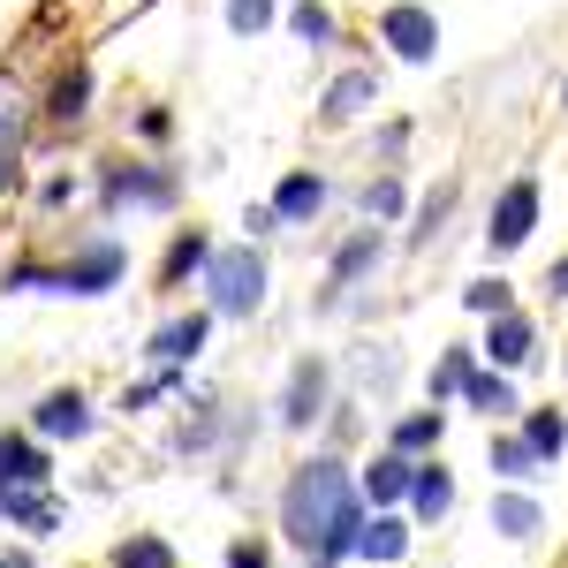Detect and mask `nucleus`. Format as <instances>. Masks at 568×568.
<instances>
[{
  "label": "nucleus",
  "mask_w": 568,
  "mask_h": 568,
  "mask_svg": "<svg viewBox=\"0 0 568 568\" xmlns=\"http://www.w3.org/2000/svg\"><path fill=\"white\" fill-rule=\"evenodd\" d=\"M364 205H372V213H402V205H409V190H402V182H379V190H372V197H364Z\"/></svg>",
  "instance_id": "29"
},
{
  "label": "nucleus",
  "mask_w": 568,
  "mask_h": 568,
  "mask_svg": "<svg viewBox=\"0 0 568 568\" xmlns=\"http://www.w3.org/2000/svg\"><path fill=\"white\" fill-rule=\"evenodd\" d=\"M122 568H168V546L160 538H130L122 546Z\"/></svg>",
  "instance_id": "27"
},
{
  "label": "nucleus",
  "mask_w": 568,
  "mask_h": 568,
  "mask_svg": "<svg viewBox=\"0 0 568 568\" xmlns=\"http://www.w3.org/2000/svg\"><path fill=\"white\" fill-rule=\"evenodd\" d=\"M356 554H364V561H402V554H409V530L394 524V516H379V524L356 530Z\"/></svg>",
  "instance_id": "10"
},
{
  "label": "nucleus",
  "mask_w": 568,
  "mask_h": 568,
  "mask_svg": "<svg viewBox=\"0 0 568 568\" xmlns=\"http://www.w3.org/2000/svg\"><path fill=\"white\" fill-rule=\"evenodd\" d=\"M470 379H478V372H470V356L447 349V356H439V372H433V394H439V402H447V394H470Z\"/></svg>",
  "instance_id": "18"
},
{
  "label": "nucleus",
  "mask_w": 568,
  "mask_h": 568,
  "mask_svg": "<svg viewBox=\"0 0 568 568\" xmlns=\"http://www.w3.org/2000/svg\"><path fill=\"white\" fill-rule=\"evenodd\" d=\"M296 31H304L311 45H326L334 39V16H326V8H296Z\"/></svg>",
  "instance_id": "28"
},
{
  "label": "nucleus",
  "mask_w": 568,
  "mask_h": 568,
  "mask_svg": "<svg viewBox=\"0 0 568 568\" xmlns=\"http://www.w3.org/2000/svg\"><path fill=\"white\" fill-rule=\"evenodd\" d=\"M31 425H39L45 439H77V433L91 425V402H84L77 387H53V394L39 402V417H31Z\"/></svg>",
  "instance_id": "6"
},
{
  "label": "nucleus",
  "mask_w": 568,
  "mask_h": 568,
  "mask_svg": "<svg viewBox=\"0 0 568 568\" xmlns=\"http://www.w3.org/2000/svg\"><path fill=\"white\" fill-rule=\"evenodd\" d=\"M0 485H45V455L23 433H0Z\"/></svg>",
  "instance_id": "8"
},
{
  "label": "nucleus",
  "mask_w": 568,
  "mask_h": 568,
  "mask_svg": "<svg viewBox=\"0 0 568 568\" xmlns=\"http://www.w3.org/2000/svg\"><path fill=\"white\" fill-rule=\"evenodd\" d=\"M84 99H91V77H84V69H69V77L53 84V106H45V114H53V122H69V114H77Z\"/></svg>",
  "instance_id": "19"
},
{
  "label": "nucleus",
  "mask_w": 568,
  "mask_h": 568,
  "mask_svg": "<svg viewBox=\"0 0 568 568\" xmlns=\"http://www.w3.org/2000/svg\"><path fill=\"white\" fill-rule=\"evenodd\" d=\"M122 281V251L114 243H99L91 258L61 265V273H45V265H16V288H69V296H99V288H114Z\"/></svg>",
  "instance_id": "3"
},
{
  "label": "nucleus",
  "mask_w": 568,
  "mask_h": 568,
  "mask_svg": "<svg viewBox=\"0 0 568 568\" xmlns=\"http://www.w3.org/2000/svg\"><path fill=\"white\" fill-rule=\"evenodd\" d=\"M463 304H470V311H485V318H500V311L516 304V296H508L500 281H470V296H463Z\"/></svg>",
  "instance_id": "24"
},
{
  "label": "nucleus",
  "mask_w": 568,
  "mask_h": 568,
  "mask_svg": "<svg viewBox=\"0 0 568 568\" xmlns=\"http://www.w3.org/2000/svg\"><path fill=\"white\" fill-rule=\"evenodd\" d=\"M205 296H213L227 318H235V311H258L265 304V251L235 243V251L205 258Z\"/></svg>",
  "instance_id": "2"
},
{
  "label": "nucleus",
  "mask_w": 568,
  "mask_h": 568,
  "mask_svg": "<svg viewBox=\"0 0 568 568\" xmlns=\"http://www.w3.org/2000/svg\"><path fill=\"white\" fill-rule=\"evenodd\" d=\"M409 500H417V516H447V500H455V478H447V470H417Z\"/></svg>",
  "instance_id": "15"
},
{
  "label": "nucleus",
  "mask_w": 568,
  "mask_h": 568,
  "mask_svg": "<svg viewBox=\"0 0 568 568\" xmlns=\"http://www.w3.org/2000/svg\"><path fill=\"white\" fill-rule=\"evenodd\" d=\"M197 258H205V235H182L175 251H168V281H182V273H197Z\"/></svg>",
  "instance_id": "25"
},
{
  "label": "nucleus",
  "mask_w": 568,
  "mask_h": 568,
  "mask_svg": "<svg viewBox=\"0 0 568 568\" xmlns=\"http://www.w3.org/2000/svg\"><path fill=\"white\" fill-rule=\"evenodd\" d=\"M554 288H561V296H568V265H554Z\"/></svg>",
  "instance_id": "32"
},
{
  "label": "nucleus",
  "mask_w": 568,
  "mask_h": 568,
  "mask_svg": "<svg viewBox=\"0 0 568 568\" xmlns=\"http://www.w3.org/2000/svg\"><path fill=\"white\" fill-rule=\"evenodd\" d=\"M379 39L394 45V61H433V53H439V23L425 16V8H409V0H402V8L379 16Z\"/></svg>",
  "instance_id": "5"
},
{
  "label": "nucleus",
  "mask_w": 568,
  "mask_h": 568,
  "mask_svg": "<svg viewBox=\"0 0 568 568\" xmlns=\"http://www.w3.org/2000/svg\"><path fill=\"white\" fill-rule=\"evenodd\" d=\"M470 402L478 409H516V387L508 379H470Z\"/></svg>",
  "instance_id": "26"
},
{
  "label": "nucleus",
  "mask_w": 568,
  "mask_h": 568,
  "mask_svg": "<svg viewBox=\"0 0 568 568\" xmlns=\"http://www.w3.org/2000/svg\"><path fill=\"white\" fill-rule=\"evenodd\" d=\"M493 524L508 530V538H538L546 516H538V500H524V493H500V500H493Z\"/></svg>",
  "instance_id": "12"
},
{
  "label": "nucleus",
  "mask_w": 568,
  "mask_h": 568,
  "mask_svg": "<svg viewBox=\"0 0 568 568\" xmlns=\"http://www.w3.org/2000/svg\"><path fill=\"white\" fill-rule=\"evenodd\" d=\"M379 258V235H356L349 251H342V258H334V281H349V273H364V265Z\"/></svg>",
  "instance_id": "23"
},
{
  "label": "nucleus",
  "mask_w": 568,
  "mask_h": 568,
  "mask_svg": "<svg viewBox=\"0 0 568 568\" xmlns=\"http://www.w3.org/2000/svg\"><path fill=\"white\" fill-rule=\"evenodd\" d=\"M318 205H326V182H318V175H288V182H281V197H273V213H281V220H311Z\"/></svg>",
  "instance_id": "11"
},
{
  "label": "nucleus",
  "mask_w": 568,
  "mask_h": 568,
  "mask_svg": "<svg viewBox=\"0 0 568 568\" xmlns=\"http://www.w3.org/2000/svg\"><path fill=\"white\" fill-rule=\"evenodd\" d=\"M530 342H538V334H530L524 311H500V318H493V334H485V356H493V364H524Z\"/></svg>",
  "instance_id": "7"
},
{
  "label": "nucleus",
  "mask_w": 568,
  "mask_h": 568,
  "mask_svg": "<svg viewBox=\"0 0 568 568\" xmlns=\"http://www.w3.org/2000/svg\"><path fill=\"white\" fill-rule=\"evenodd\" d=\"M530 463H538V455H530V439H493V470H500V478H524Z\"/></svg>",
  "instance_id": "22"
},
{
  "label": "nucleus",
  "mask_w": 568,
  "mask_h": 568,
  "mask_svg": "<svg viewBox=\"0 0 568 568\" xmlns=\"http://www.w3.org/2000/svg\"><path fill=\"white\" fill-rule=\"evenodd\" d=\"M561 425H568V417H561V409H538V417H530V455H561Z\"/></svg>",
  "instance_id": "21"
},
{
  "label": "nucleus",
  "mask_w": 568,
  "mask_h": 568,
  "mask_svg": "<svg viewBox=\"0 0 568 568\" xmlns=\"http://www.w3.org/2000/svg\"><path fill=\"white\" fill-rule=\"evenodd\" d=\"M409 485H417V470H409V463H402V455L387 447V455H379V463L364 470V500H379V508H394V500H402Z\"/></svg>",
  "instance_id": "9"
},
{
  "label": "nucleus",
  "mask_w": 568,
  "mask_h": 568,
  "mask_svg": "<svg viewBox=\"0 0 568 568\" xmlns=\"http://www.w3.org/2000/svg\"><path fill=\"white\" fill-rule=\"evenodd\" d=\"M205 349V311L197 318H175V326H160L152 334V356H197Z\"/></svg>",
  "instance_id": "13"
},
{
  "label": "nucleus",
  "mask_w": 568,
  "mask_h": 568,
  "mask_svg": "<svg viewBox=\"0 0 568 568\" xmlns=\"http://www.w3.org/2000/svg\"><path fill=\"white\" fill-rule=\"evenodd\" d=\"M364 99H372V77H342V84L326 91V106H318V114H326V122H349Z\"/></svg>",
  "instance_id": "16"
},
{
  "label": "nucleus",
  "mask_w": 568,
  "mask_h": 568,
  "mask_svg": "<svg viewBox=\"0 0 568 568\" xmlns=\"http://www.w3.org/2000/svg\"><path fill=\"white\" fill-rule=\"evenodd\" d=\"M265 23H273V0H227V31H243V39H258Z\"/></svg>",
  "instance_id": "20"
},
{
  "label": "nucleus",
  "mask_w": 568,
  "mask_h": 568,
  "mask_svg": "<svg viewBox=\"0 0 568 568\" xmlns=\"http://www.w3.org/2000/svg\"><path fill=\"white\" fill-rule=\"evenodd\" d=\"M0 568H31V554H23V546H8V554H0Z\"/></svg>",
  "instance_id": "31"
},
{
  "label": "nucleus",
  "mask_w": 568,
  "mask_h": 568,
  "mask_svg": "<svg viewBox=\"0 0 568 568\" xmlns=\"http://www.w3.org/2000/svg\"><path fill=\"white\" fill-rule=\"evenodd\" d=\"M530 227H538V182H508L500 190V205H493V227H485V251H516V243H530Z\"/></svg>",
  "instance_id": "4"
},
{
  "label": "nucleus",
  "mask_w": 568,
  "mask_h": 568,
  "mask_svg": "<svg viewBox=\"0 0 568 568\" xmlns=\"http://www.w3.org/2000/svg\"><path fill=\"white\" fill-rule=\"evenodd\" d=\"M227 568H265V554H258V546H235V554H227Z\"/></svg>",
  "instance_id": "30"
},
{
  "label": "nucleus",
  "mask_w": 568,
  "mask_h": 568,
  "mask_svg": "<svg viewBox=\"0 0 568 568\" xmlns=\"http://www.w3.org/2000/svg\"><path fill=\"white\" fill-rule=\"evenodd\" d=\"M356 493L364 485L342 478V463H311L304 478L288 485V538L296 546H311V554H356V530H364V516H356Z\"/></svg>",
  "instance_id": "1"
},
{
  "label": "nucleus",
  "mask_w": 568,
  "mask_h": 568,
  "mask_svg": "<svg viewBox=\"0 0 568 568\" xmlns=\"http://www.w3.org/2000/svg\"><path fill=\"white\" fill-rule=\"evenodd\" d=\"M433 439H439V417H433V409H417V417L394 425V455H417V447H433Z\"/></svg>",
  "instance_id": "17"
},
{
  "label": "nucleus",
  "mask_w": 568,
  "mask_h": 568,
  "mask_svg": "<svg viewBox=\"0 0 568 568\" xmlns=\"http://www.w3.org/2000/svg\"><path fill=\"white\" fill-rule=\"evenodd\" d=\"M318 394H326V364H304L296 387H288V425H311L318 417Z\"/></svg>",
  "instance_id": "14"
}]
</instances>
